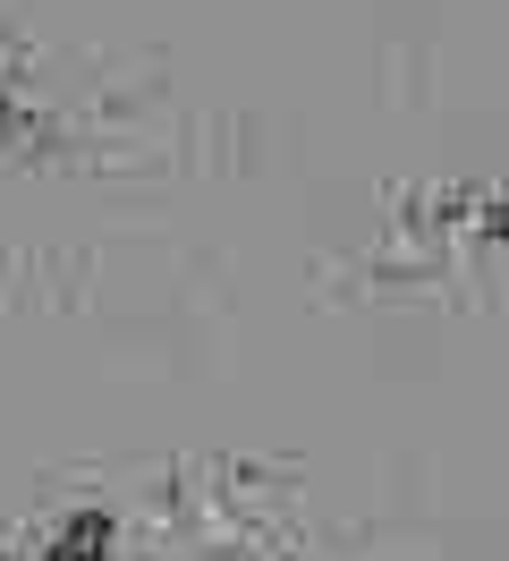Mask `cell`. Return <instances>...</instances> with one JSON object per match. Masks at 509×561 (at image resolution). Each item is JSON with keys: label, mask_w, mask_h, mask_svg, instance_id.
<instances>
[{"label": "cell", "mask_w": 509, "mask_h": 561, "mask_svg": "<svg viewBox=\"0 0 509 561\" xmlns=\"http://www.w3.org/2000/svg\"><path fill=\"white\" fill-rule=\"evenodd\" d=\"M111 553H119V519H111L102 502L68 511V519L51 527V545H43V561H111Z\"/></svg>", "instance_id": "cell-2"}, {"label": "cell", "mask_w": 509, "mask_h": 561, "mask_svg": "<svg viewBox=\"0 0 509 561\" xmlns=\"http://www.w3.org/2000/svg\"><path fill=\"white\" fill-rule=\"evenodd\" d=\"M178 519L204 553H264L298 519V468L271 459H196L178 485Z\"/></svg>", "instance_id": "cell-1"}]
</instances>
